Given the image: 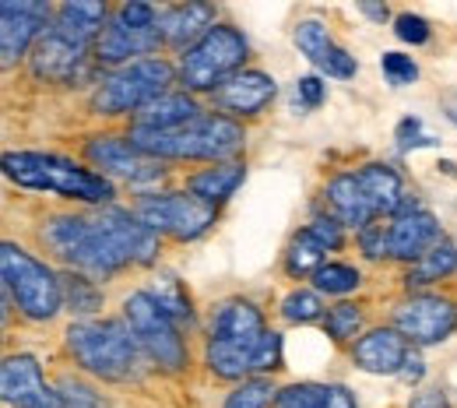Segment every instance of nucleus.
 <instances>
[{
	"mask_svg": "<svg viewBox=\"0 0 457 408\" xmlns=\"http://www.w3.org/2000/svg\"><path fill=\"white\" fill-rule=\"evenodd\" d=\"M250 54L243 32L236 25L219 21L204 39H197L183 57H179V85L194 92H219L226 81H232Z\"/></svg>",
	"mask_w": 457,
	"mask_h": 408,
	"instance_id": "nucleus-6",
	"label": "nucleus"
},
{
	"mask_svg": "<svg viewBox=\"0 0 457 408\" xmlns=\"http://www.w3.org/2000/svg\"><path fill=\"white\" fill-rule=\"evenodd\" d=\"M411 134H419V120H415V117L401 120V123H398V141H401V148L408 145V137H411Z\"/></svg>",
	"mask_w": 457,
	"mask_h": 408,
	"instance_id": "nucleus-47",
	"label": "nucleus"
},
{
	"mask_svg": "<svg viewBox=\"0 0 457 408\" xmlns=\"http://www.w3.org/2000/svg\"><path fill=\"white\" fill-rule=\"evenodd\" d=\"M148 292L155 296V303L170 313L176 324H179V321H194V306H190V296L183 289V282H176V279H159V286Z\"/></svg>",
	"mask_w": 457,
	"mask_h": 408,
	"instance_id": "nucleus-33",
	"label": "nucleus"
},
{
	"mask_svg": "<svg viewBox=\"0 0 457 408\" xmlns=\"http://www.w3.org/2000/svg\"><path fill=\"white\" fill-rule=\"evenodd\" d=\"M447 117H451L457 123V103H451V106H447Z\"/></svg>",
	"mask_w": 457,
	"mask_h": 408,
	"instance_id": "nucleus-48",
	"label": "nucleus"
},
{
	"mask_svg": "<svg viewBox=\"0 0 457 408\" xmlns=\"http://www.w3.org/2000/svg\"><path fill=\"white\" fill-rule=\"evenodd\" d=\"M324 402H328V387L303 380V384L282 387L275 398V408H324Z\"/></svg>",
	"mask_w": 457,
	"mask_h": 408,
	"instance_id": "nucleus-35",
	"label": "nucleus"
},
{
	"mask_svg": "<svg viewBox=\"0 0 457 408\" xmlns=\"http://www.w3.org/2000/svg\"><path fill=\"white\" fill-rule=\"evenodd\" d=\"M457 271V246L451 239H440L426 257H419L411 268H408V275H404V286L411 289V286H433V282H440V279H451Z\"/></svg>",
	"mask_w": 457,
	"mask_h": 408,
	"instance_id": "nucleus-27",
	"label": "nucleus"
},
{
	"mask_svg": "<svg viewBox=\"0 0 457 408\" xmlns=\"http://www.w3.org/2000/svg\"><path fill=\"white\" fill-rule=\"evenodd\" d=\"M324 408H359V405H355V398H352L348 387L331 384V387H328V402H324Z\"/></svg>",
	"mask_w": 457,
	"mask_h": 408,
	"instance_id": "nucleus-44",
	"label": "nucleus"
},
{
	"mask_svg": "<svg viewBox=\"0 0 457 408\" xmlns=\"http://www.w3.org/2000/svg\"><path fill=\"white\" fill-rule=\"evenodd\" d=\"M278 370H286V359H282V335H278V331H268V335L261 338L257 352H253L250 373L268 377V373H278Z\"/></svg>",
	"mask_w": 457,
	"mask_h": 408,
	"instance_id": "nucleus-37",
	"label": "nucleus"
},
{
	"mask_svg": "<svg viewBox=\"0 0 457 408\" xmlns=\"http://www.w3.org/2000/svg\"><path fill=\"white\" fill-rule=\"evenodd\" d=\"M355 179H359V187H362V194H366V201L373 204V212H377V219H384V215H395L401 204V176L391 170V166H384V162H366V166H359L355 170Z\"/></svg>",
	"mask_w": 457,
	"mask_h": 408,
	"instance_id": "nucleus-25",
	"label": "nucleus"
},
{
	"mask_svg": "<svg viewBox=\"0 0 457 408\" xmlns=\"http://www.w3.org/2000/svg\"><path fill=\"white\" fill-rule=\"evenodd\" d=\"M123 321H127V328L134 331L141 352H145L159 370L179 373V370L187 366L190 352H187V342H183V335H179V324L155 303L152 292H130V296L123 299Z\"/></svg>",
	"mask_w": 457,
	"mask_h": 408,
	"instance_id": "nucleus-8",
	"label": "nucleus"
},
{
	"mask_svg": "<svg viewBox=\"0 0 457 408\" xmlns=\"http://www.w3.org/2000/svg\"><path fill=\"white\" fill-rule=\"evenodd\" d=\"M0 391H4V405L11 408H67L57 387L43 380V366L36 362V355L25 352L4 359Z\"/></svg>",
	"mask_w": 457,
	"mask_h": 408,
	"instance_id": "nucleus-12",
	"label": "nucleus"
},
{
	"mask_svg": "<svg viewBox=\"0 0 457 408\" xmlns=\"http://www.w3.org/2000/svg\"><path fill=\"white\" fill-rule=\"evenodd\" d=\"M137 152L148 159H208V162H228L243 152L246 134L236 120L222 113H204L183 130H130L127 134Z\"/></svg>",
	"mask_w": 457,
	"mask_h": 408,
	"instance_id": "nucleus-1",
	"label": "nucleus"
},
{
	"mask_svg": "<svg viewBox=\"0 0 457 408\" xmlns=\"http://www.w3.org/2000/svg\"><path fill=\"white\" fill-rule=\"evenodd\" d=\"M310 233H313V239L324 246V250H338L345 243V233H342V222L338 219H328V215H317L310 226H306Z\"/></svg>",
	"mask_w": 457,
	"mask_h": 408,
	"instance_id": "nucleus-41",
	"label": "nucleus"
},
{
	"mask_svg": "<svg viewBox=\"0 0 457 408\" xmlns=\"http://www.w3.org/2000/svg\"><path fill=\"white\" fill-rule=\"evenodd\" d=\"M243 176H246V166H243V162H222V166H212V170L194 173L187 179V187H190V194L201 197L204 204L219 208V204H226L228 197L236 194V187L243 183Z\"/></svg>",
	"mask_w": 457,
	"mask_h": 408,
	"instance_id": "nucleus-26",
	"label": "nucleus"
},
{
	"mask_svg": "<svg viewBox=\"0 0 457 408\" xmlns=\"http://www.w3.org/2000/svg\"><path fill=\"white\" fill-rule=\"evenodd\" d=\"M422 373H426V366H422V355L411 349V352H408V359H404V370H401L398 377L404 380V384H419V380H422Z\"/></svg>",
	"mask_w": 457,
	"mask_h": 408,
	"instance_id": "nucleus-43",
	"label": "nucleus"
},
{
	"mask_svg": "<svg viewBox=\"0 0 457 408\" xmlns=\"http://www.w3.org/2000/svg\"><path fill=\"white\" fill-rule=\"evenodd\" d=\"M440 239H444V236H440V222H436V215H429L426 208H422V212H411V215H398V219L391 222V257L415 264V261L426 257Z\"/></svg>",
	"mask_w": 457,
	"mask_h": 408,
	"instance_id": "nucleus-21",
	"label": "nucleus"
},
{
	"mask_svg": "<svg viewBox=\"0 0 457 408\" xmlns=\"http://www.w3.org/2000/svg\"><path fill=\"white\" fill-rule=\"evenodd\" d=\"M201 117H204V110L190 92H166L162 99H155L141 113H134V127L137 130H183Z\"/></svg>",
	"mask_w": 457,
	"mask_h": 408,
	"instance_id": "nucleus-22",
	"label": "nucleus"
},
{
	"mask_svg": "<svg viewBox=\"0 0 457 408\" xmlns=\"http://www.w3.org/2000/svg\"><path fill=\"white\" fill-rule=\"evenodd\" d=\"M395 36H398L401 43H411V46H422V43H429V21L426 18H419V14H411V11H404L395 18Z\"/></svg>",
	"mask_w": 457,
	"mask_h": 408,
	"instance_id": "nucleus-39",
	"label": "nucleus"
},
{
	"mask_svg": "<svg viewBox=\"0 0 457 408\" xmlns=\"http://www.w3.org/2000/svg\"><path fill=\"white\" fill-rule=\"evenodd\" d=\"M162 46L166 43H162V32L159 29H134V25L120 21L116 14H110V21H106V29H103V36L96 43V60L99 63H120V67H127V63H134L130 57L145 60V54H155Z\"/></svg>",
	"mask_w": 457,
	"mask_h": 408,
	"instance_id": "nucleus-16",
	"label": "nucleus"
},
{
	"mask_svg": "<svg viewBox=\"0 0 457 408\" xmlns=\"http://www.w3.org/2000/svg\"><path fill=\"white\" fill-rule=\"evenodd\" d=\"M359 324H362V306H355V303H338V306H331L324 313V331H328V338L335 346L352 342L355 331H359Z\"/></svg>",
	"mask_w": 457,
	"mask_h": 408,
	"instance_id": "nucleus-31",
	"label": "nucleus"
},
{
	"mask_svg": "<svg viewBox=\"0 0 457 408\" xmlns=\"http://www.w3.org/2000/svg\"><path fill=\"white\" fill-rule=\"evenodd\" d=\"M134 215L159 236H170L176 243H194L215 226L219 208L183 190V194H141Z\"/></svg>",
	"mask_w": 457,
	"mask_h": 408,
	"instance_id": "nucleus-9",
	"label": "nucleus"
},
{
	"mask_svg": "<svg viewBox=\"0 0 457 408\" xmlns=\"http://www.w3.org/2000/svg\"><path fill=\"white\" fill-rule=\"evenodd\" d=\"M359 246H362V254H366L370 261L391 257V222L377 219V222H370L366 229H359Z\"/></svg>",
	"mask_w": 457,
	"mask_h": 408,
	"instance_id": "nucleus-38",
	"label": "nucleus"
},
{
	"mask_svg": "<svg viewBox=\"0 0 457 408\" xmlns=\"http://www.w3.org/2000/svg\"><path fill=\"white\" fill-rule=\"evenodd\" d=\"M264 317L250 299H226L212 310L204 362L219 380H246L253 352L264 338Z\"/></svg>",
	"mask_w": 457,
	"mask_h": 408,
	"instance_id": "nucleus-3",
	"label": "nucleus"
},
{
	"mask_svg": "<svg viewBox=\"0 0 457 408\" xmlns=\"http://www.w3.org/2000/svg\"><path fill=\"white\" fill-rule=\"evenodd\" d=\"M275 92H278V85H275L271 74H264V71H239L232 81H226V85L212 96V106H215L222 117L239 123V120L261 117V113L271 106Z\"/></svg>",
	"mask_w": 457,
	"mask_h": 408,
	"instance_id": "nucleus-14",
	"label": "nucleus"
},
{
	"mask_svg": "<svg viewBox=\"0 0 457 408\" xmlns=\"http://www.w3.org/2000/svg\"><path fill=\"white\" fill-rule=\"evenodd\" d=\"M85 155L96 170H103L106 176H116V179H127V183H148L162 173V166L155 159H148L145 152L134 148L130 137H92L85 145Z\"/></svg>",
	"mask_w": 457,
	"mask_h": 408,
	"instance_id": "nucleus-13",
	"label": "nucleus"
},
{
	"mask_svg": "<svg viewBox=\"0 0 457 408\" xmlns=\"http://www.w3.org/2000/svg\"><path fill=\"white\" fill-rule=\"evenodd\" d=\"M106 233L113 236V243L120 246V254L127 257V264H155L159 261V250H162V236L155 233L152 226H145L134 212H120V208H106L96 215Z\"/></svg>",
	"mask_w": 457,
	"mask_h": 408,
	"instance_id": "nucleus-15",
	"label": "nucleus"
},
{
	"mask_svg": "<svg viewBox=\"0 0 457 408\" xmlns=\"http://www.w3.org/2000/svg\"><path fill=\"white\" fill-rule=\"evenodd\" d=\"M408 408H451V405H447V398H444L440 391H422V395L411 398Z\"/></svg>",
	"mask_w": 457,
	"mask_h": 408,
	"instance_id": "nucleus-45",
	"label": "nucleus"
},
{
	"mask_svg": "<svg viewBox=\"0 0 457 408\" xmlns=\"http://www.w3.org/2000/svg\"><path fill=\"white\" fill-rule=\"evenodd\" d=\"M4 173L18 187L57 190L63 197H78V201H92V204H106L116 197L113 183L103 173L81 170V166H74L71 159H60V155L11 152V155H4Z\"/></svg>",
	"mask_w": 457,
	"mask_h": 408,
	"instance_id": "nucleus-4",
	"label": "nucleus"
},
{
	"mask_svg": "<svg viewBox=\"0 0 457 408\" xmlns=\"http://www.w3.org/2000/svg\"><path fill=\"white\" fill-rule=\"evenodd\" d=\"M292 39H295V46L303 50V57H310V63H317L328 78H355V71H359V63L355 57L338 46L335 39H331V32H328V25L324 21H317V18H306V21H299L295 25V32H292Z\"/></svg>",
	"mask_w": 457,
	"mask_h": 408,
	"instance_id": "nucleus-17",
	"label": "nucleus"
},
{
	"mask_svg": "<svg viewBox=\"0 0 457 408\" xmlns=\"http://www.w3.org/2000/svg\"><path fill=\"white\" fill-rule=\"evenodd\" d=\"M219 11L212 4H179V7H166L159 14V32H162V43L187 54L197 39H204L219 21Z\"/></svg>",
	"mask_w": 457,
	"mask_h": 408,
	"instance_id": "nucleus-19",
	"label": "nucleus"
},
{
	"mask_svg": "<svg viewBox=\"0 0 457 408\" xmlns=\"http://www.w3.org/2000/svg\"><path fill=\"white\" fill-rule=\"evenodd\" d=\"M408 338L401 335L398 328H373L366 331L355 346H352V362L366 373H384V377H395L404 370V359H408Z\"/></svg>",
	"mask_w": 457,
	"mask_h": 408,
	"instance_id": "nucleus-18",
	"label": "nucleus"
},
{
	"mask_svg": "<svg viewBox=\"0 0 457 408\" xmlns=\"http://www.w3.org/2000/svg\"><path fill=\"white\" fill-rule=\"evenodd\" d=\"M0 268H4V286L18 299L21 313L36 324L54 321L63 306V282L29 250H21L18 243H4L0 246Z\"/></svg>",
	"mask_w": 457,
	"mask_h": 408,
	"instance_id": "nucleus-7",
	"label": "nucleus"
},
{
	"mask_svg": "<svg viewBox=\"0 0 457 408\" xmlns=\"http://www.w3.org/2000/svg\"><path fill=\"white\" fill-rule=\"evenodd\" d=\"M67 352L81 370H88L99 380L127 384L141 373V346L127 321H78L67 328Z\"/></svg>",
	"mask_w": 457,
	"mask_h": 408,
	"instance_id": "nucleus-2",
	"label": "nucleus"
},
{
	"mask_svg": "<svg viewBox=\"0 0 457 408\" xmlns=\"http://www.w3.org/2000/svg\"><path fill=\"white\" fill-rule=\"evenodd\" d=\"M395 328L411 346H440L457 331V303L444 296H411L395 306Z\"/></svg>",
	"mask_w": 457,
	"mask_h": 408,
	"instance_id": "nucleus-10",
	"label": "nucleus"
},
{
	"mask_svg": "<svg viewBox=\"0 0 457 408\" xmlns=\"http://www.w3.org/2000/svg\"><path fill=\"white\" fill-rule=\"evenodd\" d=\"M324 246L313 239L310 229H303V233L292 236V243H288L286 250V275L288 279H306V275H317L320 268H324Z\"/></svg>",
	"mask_w": 457,
	"mask_h": 408,
	"instance_id": "nucleus-28",
	"label": "nucleus"
},
{
	"mask_svg": "<svg viewBox=\"0 0 457 408\" xmlns=\"http://www.w3.org/2000/svg\"><path fill=\"white\" fill-rule=\"evenodd\" d=\"M54 7L43 0H4L0 4V54L4 67H14L25 57V50L32 43H39L46 36V29L54 25Z\"/></svg>",
	"mask_w": 457,
	"mask_h": 408,
	"instance_id": "nucleus-11",
	"label": "nucleus"
},
{
	"mask_svg": "<svg viewBox=\"0 0 457 408\" xmlns=\"http://www.w3.org/2000/svg\"><path fill=\"white\" fill-rule=\"evenodd\" d=\"M380 67H384V74H387V81L391 85H411L415 78H419V67H415V60L404 57V54H384L380 57Z\"/></svg>",
	"mask_w": 457,
	"mask_h": 408,
	"instance_id": "nucleus-40",
	"label": "nucleus"
},
{
	"mask_svg": "<svg viewBox=\"0 0 457 408\" xmlns=\"http://www.w3.org/2000/svg\"><path fill=\"white\" fill-rule=\"evenodd\" d=\"M324 96H328V85H324L320 78H313V74H310V78H299V81H295V99H299L303 106H310V110H313V106H320V103H324Z\"/></svg>",
	"mask_w": 457,
	"mask_h": 408,
	"instance_id": "nucleus-42",
	"label": "nucleus"
},
{
	"mask_svg": "<svg viewBox=\"0 0 457 408\" xmlns=\"http://www.w3.org/2000/svg\"><path fill=\"white\" fill-rule=\"evenodd\" d=\"M359 11H362L366 18H373V21H380V25L391 18V11H387L384 4H359Z\"/></svg>",
	"mask_w": 457,
	"mask_h": 408,
	"instance_id": "nucleus-46",
	"label": "nucleus"
},
{
	"mask_svg": "<svg viewBox=\"0 0 457 408\" xmlns=\"http://www.w3.org/2000/svg\"><path fill=\"white\" fill-rule=\"evenodd\" d=\"M57 391L67 408H110V402H106L92 384H85V380H78V377H60Z\"/></svg>",
	"mask_w": 457,
	"mask_h": 408,
	"instance_id": "nucleus-36",
	"label": "nucleus"
},
{
	"mask_svg": "<svg viewBox=\"0 0 457 408\" xmlns=\"http://www.w3.org/2000/svg\"><path fill=\"white\" fill-rule=\"evenodd\" d=\"M179 78V71L170 60L145 57L134 60L127 67H116L110 78L99 81L96 96H92V110L99 117H120V113H141L148 103L162 99L170 92V85Z\"/></svg>",
	"mask_w": 457,
	"mask_h": 408,
	"instance_id": "nucleus-5",
	"label": "nucleus"
},
{
	"mask_svg": "<svg viewBox=\"0 0 457 408\" xmlns=\"http://www.w3.org/2000/svg\"><path fill=\"white\" fill-rule=\"evenodd\" d=\"M63 282V303L74 310V313H96L103 310V292L96 289V282L81 271H71L60 279Z\"/></svg>",
	"mask_w": 457,
	"mask_h": 408,
	"instance_id": "nucleus-29",
	"label": "nucleus"
},
{
	"mask_svg": "<svg viewBox=\"0 0 457 408\" xmlns=\"http://www.w3.org/2000/svg\"><path fill=\"white\" fill-rule=\"evenodd\" d=\"M282 317L288 324H313V321H324V306H320V296L310 289H295L282 299Z\"/></svg>",
	"mask_w": 457,
	"mask_h": 408,
	"instance_id": "nucleus-34",
	"label": "nucleus"
},
{
	"mask_svg": "<svg viewBox=\"0 0 457 408\" xmlns=\"http://www.w3.org/2000/svg\"><path fill=\"white\" fill-rule=\"evenodd\" d=\"M85 54H88V50H81V46L67 43V39L57 36L54 29H46V36H43V39L36 43V50H32V67H36V74H39V78L67 81V78H74V74H78V67H81Z\"/></svg>",
	"mask_w": 457,
	"mask_h": 408,
	"instance_id": "nucleus-24",
	"label": "nucleus"
},
{
	"mask_svg": "<svg viewBox=\"0 0 457 408\" xmlns=\"http://www.w3.org/2000/svg\"><path fill=\"white\" fill-rule=\"evenodd\" d=\"M110 21V7L106 4H88V0H67L60 4L54 14V32L63 36L67 43L81 46V50H96L103 29Z\"/></svg>",
	"mask_w": 457,
	"mask_h": 408,
	"instance_id": "nucleus-20",
	"label": "nucleus"
},
{
	"mask_svg": "<svg viewBox=\"0 0 457 408\" xmlns=\"http://www.w3.org/2000/svg\"><path fill=\"white\" fill-rule=\"evenodd\" d=\"M313 286H317V292H328V296H348V292H355L362 286V275H359V268H352V264L328 261V264L313 275Z\"/></svg>",
	"mask_w": 457,
	"mask_h": 408,
	"instance_id": "nucleus-30",
	"label": "nucleus"
},
{
	"mask_svg": "<svg viewBox=\"0 0 457 408\" xmlns=\"http://www.w3.org/2000/svg\"><path fill=\"white\" fill-rule=\"evenodd\" d=\"M275 398H278V391H275L271 377H246L239 387H232L222 408H264Z\"/></svg>",
	"mask_w": 457,
	"mask_h": 408,
	"instance_id": "nucleus-32",
	"label": "nucleus"
},
{
	"mask_svg": "<svg viewBox=\"0 0 457 408\" xmlns=\"http://www.w3.org/2000/svg\"><path fill=\"white\" fill-rule=\"evenodd\" d=\"M324 194H328V204H331V212H335V219H338L342 226L366 229L370 222H377V212H373V204L366 201V194H362L355 173H338L328 183Z\"/></svg>",
	"mask_w": 457,
	"mask_h": 408,
	"instance_id": "nucleus-23",
	"label": "nucleus"
}]
</instances>
